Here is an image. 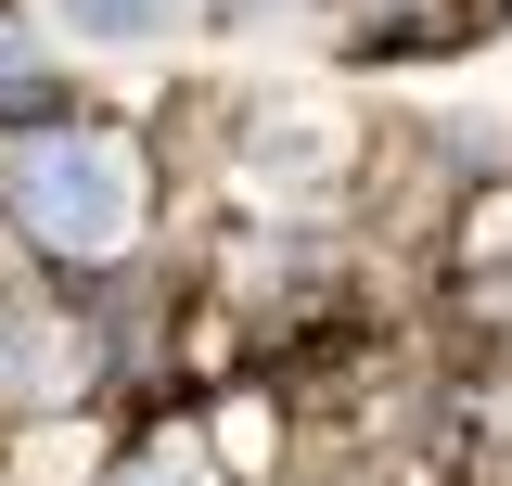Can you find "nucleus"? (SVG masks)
Listing matches in <instances>:
<instances>
[{"label": "nucleus", "mask_w": 512, "mask_h": 486, "mask_svg": "<svg viewBox=\"0 0 512 486\" xmlns=\"http://www.w3.org/2000/svg\"><path fill=\"white\" fill-rule=\"evenodd\" d=\"M0 90H26V64H13V39H0Z\"/></svg>", "instance_id": "obj_3"}, {"label": "nucleus", "mask_w": 512, "mask_h": 486, "mask_svg": "<svg viewBox=\"0 0 512 486\" xmlns=\"http://www.w3.org/2000/svg\"><path fill=\"white\" fill-rule=\"evenodd\" d=\"M13 205H26V231L52 243V256H116L141 231V167H128L116 141H26V167H13Z\"/></svg>", "instance_id": "obj_1"}, {"label": "nucleus", "mask_w": 512, "mask_h": 486, "mask_svg": "<svg viewBox=\"0 0 512 486\" xmlns=\"http://www.w3.org/2000/svg\"><path fill=\"white\" fill-rule=\"evenodd\" d=\"M52 13L90 52H128V39H167V26H180V0H52Z\"/></svg>", "instance_id": "obj_2"}, {"label": "nucleus", "mask_w": 512, "mask_h": 486, "mask_svg": "<svg viewBox=\"0 0 512 486\" xmlns=\"http://www.w3.org/2000/svg\"><path fill=\"white\" fill-rule=\"evenodd\" d=\"M128 486H205V474H128Z\"/></svg>", "instance_id": "obj_4"}]
</instances>
